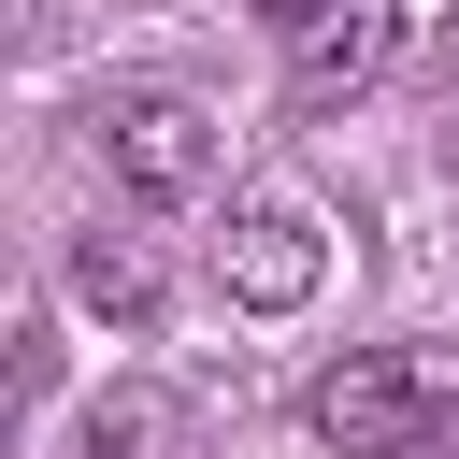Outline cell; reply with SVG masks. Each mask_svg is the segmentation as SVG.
I'll list each match as a JSON object with an SVG mask.
<instances>
[{
	"label": "cell",
	"mask_w": 459,
	"mask_h": 459,
	"mask_svg": "<svg viewBox=\"0 0 459 459\" xmlns=\"http://www.w3.org/2000/svg\"><path fill=\"white\" fill-rule=\"evenodd\" d=\"M402 459H459V445H445V430H430V445H402Z\"/></svg>",
	"instance_id": "7"
},
{
	"label": "cell",
	"mask_w": 459,
	"mask_h": 459,
	"mask_svg": "<svg viewBox=\"0 0 459 459\" xmlns=\"http://www.w3.org/2000/svg\"><path fill=\"white\" fill-rule=\"evenodd\" d=\"M215 287H230L244 316H301V301L330 287V215H316V186H258V201H230V230H215Z\"/></svg>",
	"instance_id": "2"
},
{
	"label": "cell",
	"mask_w": 459,
	"mask_h": 459,
	"mask_svg": "<svg viewBox=\"0 0 459 459\" xmlns=\"http://www.w3.org/2000/svg\"><path fill=\"white\" fill-rule=\"evenodd\" d=\"M72 301H100V316H158V258L143 244H115V230H72Z\"/></svg>",
	"instance_id": "5"
},
{
	"label": "cell",
	"mask_w": 459,
	"mask_h": 459,
	"mask_svg": "<svg viewBox=\"0 0 459 459\" xmlns=\"http://www.w3.org/2000/svg\"><path fill=\"white\" fill-rule=\"evenodd\" d=\"M387 57H402V0H301V14H287V100H301V115L373 100Z\"/></svg>",
	"instance_id": "4"
},
{
	"label": "cell",
	"mask_w": 459,
	"mask_h": 459,
	"mask_svg": "<svg viewBox=\"0 0 459 459\" xmlns=\"http://www.w3.org/2000/svg\"><path fill=\"white\" fill-rule=\"evenodd\" d=\"M215 115L186 100V86H129V100H100V158H115V186L129 201H201L215 186Z\"/></svg>",
	"instance_id": "3"
},
{
	"label": "cell",
	"mask_w": 459,
	"mask_h": 459,
	"mask_svg": "<svg viewBox=\"0 0 459 459\" xmlns=\"http://www.w3.org/2000/svg\"><path fill=\"white\" fill-rule=\"evenodd\" d=\"M445 402H459V344H359L301 387V430L330 459H402L445 430Z\"/></svg>",
	"instance_id": "1"
},
{
	"label": "cell",
	"mask_w": 459,
	"mask_h": 459,
	"mask_svg": "<svg viewBox=\"0 0 459 459\" xmlns=\"http://www.w3.org/2000/svg\"><path fill=\"white\" fill-rule=\"evenodd\" d=\"M158 445H172V402H143V387H115L86 416V459H158Z\"/></svg>",
	"instance_id": "6"
}]
</instances>
